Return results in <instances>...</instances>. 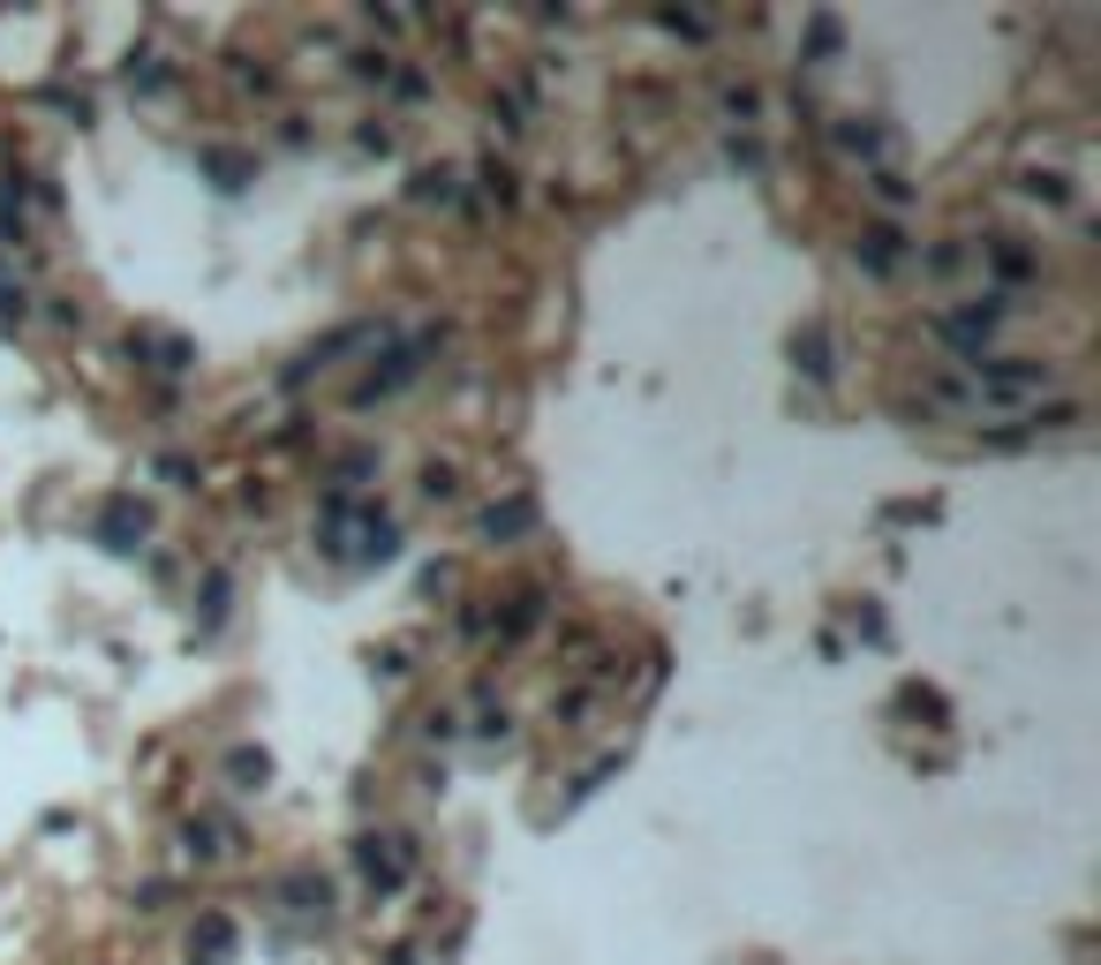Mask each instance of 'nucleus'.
Wrapping results in <instances>:
<instances>
[{"label": "nucleus", "mask_w": 1101, "mask_h": 965, "mask_svg": "<svg viewBox=\"0 0 1101 965\" xmlns=\"http://www.w3.org/2000/svg\"><path fill=\"white\" fill-rule=\"evenodd\" d=\"M536 521V505H506V513H483V536H513V528H528Z\"/></svg>", "instance_id": "f03ea898"}, {"label": "nucleus", "mask_w": 1101, "mask_h": 965, "mask_svg": "<svg viewBox=\"0 0 1101 965\" xmlns=\"http://www.w3.org/2000/svg\"><path fill=\"white\" fill-rule=\"evenodd\" d=\"M793 355H807V378H830V370H838V363H830V339L815 333V325L793 339Z\"/></svg>", "instance_id": "f257e3e1"}, {"label": "nucleus", "mask_w": 1101, "mask_h": 965, "mask_svg": "<svg viewBox=\"0 0 1101 965\" xmlns=\"http://www.w3.org/2000/svg\"><path fill=\"white\" fill-rule=\"evenodd\" d=\"M227 943H234V927H227V921H205L189 951H205V958H227Z\"/></svg>", "instance_id": "7ed1b4c3"}, {"label": "nucleus", "mask_w": 1101, "mask_h": 965, "mask_svg": "<svg viewBox=\"0 0 1101 965\" xmlns=\"http://www.w3.org/2000/svg\"><path fill=\"white\" fill-rule=\"evenodd\" d=\"M0 310H23V280H8V264H0Z\"/></svg>", "instance_id": "20e7f679"}]
</instances>
